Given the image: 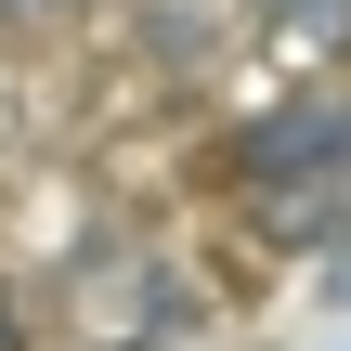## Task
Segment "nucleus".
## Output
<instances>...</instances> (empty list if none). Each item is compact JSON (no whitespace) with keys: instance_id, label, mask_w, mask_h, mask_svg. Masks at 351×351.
<instances>
[{"instance_id":"1","label":"nucleus","mask_w":351,"mask_h":351,"mask_svg":"<svg viewBox=\"0 0 351 351\" xmlns=\"http://www.w3.org/2000/svg\"><path fill=\"white\" fill-rule=\"evenodd\" d=\"M351 169V91H287V104H261V117H234L221 130V156H208V182H234V195H274V182H326Z\"/></svg>"},{"instance_id":"2","label":"nucleus","mask_w":351,"mask_h":351,"mask_svg":"<svg viewBox=\"0 0 351 351\" xmlns=\"http://www.w3.org/2000/svg\"><path fill=\"white\" fill-rule=\"evenodd\" d=\"M65 326H78L91 351H156V339H182V326H195V300H182V274H169L156 247H130V261L104 247V261H78V274H65Z\"/></svg>"},{"instance_id":"3","label":"nucleus","mask_w":351,"mask_h":351,"mask_svg":"<svg viewBox=\"0 0 351 351\" xmlns=\"http://www.w3.org/2000/svg\"><path fill=\"white\" fill-rule=\"evenodd\" d=\"M287 52H351V0H247Z\"/></svg>"},{"instance_id":"4","label":"nucleus","mask_w":351,"mask_h":351,"mask_svg":"<svg viewBox=\"0 0 351 351\" xmlns=\"http://www.w3.org/2000/svg\"><path fill=\"white\" fill-rule=\"evenodd\" d=\"M78 0H0V26H65Z\"/></svg>"},{"instance_id":"5","label":"nucleus","mask_w":351,"mask_h":351,"mask_svg":"<svg viewBox=\"0 0 351 351\" xmlns=\"http://www.w3.org/2000/svg\"><path fill=\"white\" fill-rule=\"evenodd\" d=\"M0 351H26V300H13V274H0Z\"/></svg>"},{"instance_id":"6","label":"nucleus","mask_w":351,"mask_h":351,"mask_svg":"<svg viewBox=\"0 0 351 351\" xmlns=\"http://www.w3.org/2000/svg\"><path fill=\"white\" fill-rule=\"evenodd\" d=\"M326 300H339V313H351V234H339V247H326Z\"/></svg>"}]
</instances>
